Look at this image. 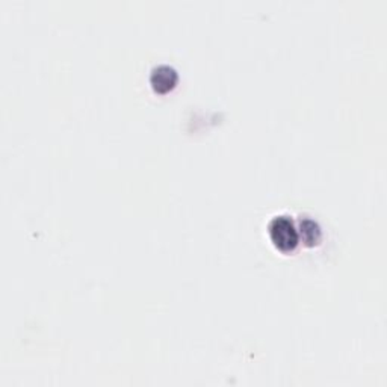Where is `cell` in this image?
<instances>
[{"label": "cell", "instance_id": "cell-3", "mask_svg": "<svg viewBox=\"0 0 387 387\" xmlns=\"http://www.w3.org/2000/svg\"><path fill=\"white\" fill-rule=\"evenodd\" d=\"M300 227H301V235H302L304 242H306L307 245H315V244L319 242L321 228L315 223V221L304 219V221H301Z\"/></svg>", "mask_w": 387, "mask_h": 387}, {"label": "cell", "instance_id": "cell-2", "mask_svg": "<svg viewBox=\"0 0 387 387\" xmlns=\"http://www.w3.org/2000/svg\"><path fill=\"white\" fill-rule=\"evenodd\" d=\"M150 84L156 93H168L177 84V71L170 66L156 67L150 75Z\"/></svg>", "mask_w": 387, "mask_h": 387}, {"label": "cell", "instance_id": "cell-1", "mask_svg": "<svg viewBox=\"0 0 387 387\" xmlns=\"http://www.w3.org/2000/svg\"><path fill=\"white\" fill-rule=\"evenodd\" d=\"M268 233L272 244L283 253L295 250V247L298 245L300 241L297 228H295L292 219L288 217L272 218L268 226Z\"/></svg>", "mask_w": 387, "mask_h": 387}]
</instances>
